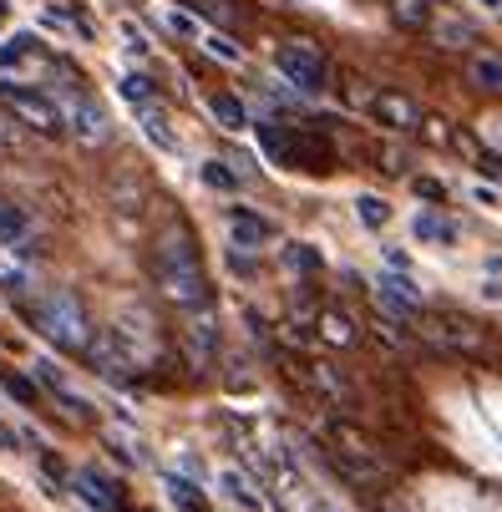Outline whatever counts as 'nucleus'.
<instances>
[{
	"label": "nucleus",
	"mask_w": 502,
	"mask_h": 512,
	"mask_svg": "<svg viewBox=\"0 0 502 512\" xmlns=\"http://www.w3.org/2000/svg\"><path fill=\"white\" fill-rule=\"evenodd\" d=\"M153 284H158V295L193 315V310H213V279L203 269V254L193 244V234L183 224H168L153 244Z\"/></svg>",
	"instance_id": "f257e3e1"
},
{
	"label": "nucleus",
	"mask_w": 502,
	"mask_h": 512,
	"mask_svg": "<svg viewBox=\"0 0 502 512\" xmlns=\"http://www.w3.org/2000/svg\"><path fill=\"white\" fill-rule=\"evenodd\" d=\"M21 310H26V320L36 325V335H46L56 350H66V355H82L87 345H92V315H87V305L77 300V289H66V284H51V289H41V295H31V300H21Z\"/></svg>",
	"instance_id": "f03ea898"
},
{
	"label": "nucleus",
	"mask_w": 502,
	"mask_h": 512,
	"mask_svg": "<svg viewBox=\"0 0 502 512\" xmlns=\"http://www.w3.org/2000/svg\"><path fill=\"white\" fill-rule=\"evenodd\" d=\"M325 457H330V467H335L345 482H355V487H376V482H386V462H381V452L371 447V436H366V431H355L350 421H330V447H325Z\"/></svg>",
	"instance_id": "7ed1b4c3"
},
{
	"label": "nucleus",
	"mask_w": 502,
	"mask_h": 512,
	"mask_svg": "<svg viewBox=\"0 0 502 512\" xmlns=\"http://www.w3.org/2000/svg\"><path fill=\"white\" fill-rule=\"evenodd\" d=\"M259 142L264 153L279 163V168H305V173H325L335 163V148L310 132V127H259Z\"/></svg>",
	"instance_id": "20e7f679"
},
{
	"label": "nucleus",
	"mask_w": 502,
	"mask_h": 512,
	"mask_svg": "<svg viewBox=\"0 0 502 512\" xmlns=\"http://www.w3.org/2000/svg\"><path fill=\"white\" fill-rule=\"evenodd\" d=\"M274 66H279V77L290 82L295 92H305V97H315V92L330 87V61H325V51L310 46V41H279Z\"/></svg>",
	"instance_id": "39448f33"
},
{
	"label": "nucleus",
	"mask_w": 502,
	"mask_h": 512,
	"mask_svg": "<svg viewBox=\"0 0 502 512\" xmlns=\"http://www.w3.org/2000/svg\"><path fill=\"white\" fill-rule=\"evenodd\" d=\"M0 107H6V112H11L16 122H26L31 132H41V137H61V132H66L56 97H46V92H36V87H16V82H0Z\"/></svg>",
	"instance_id": "423d86ee"
},
{
	"label": "nucleus",
	"mask_w": 502,
	"mask_h": 512,
	"mask_svg": "<svg viewBox=\"0 0 502 512\" xmlns=\"http://www.w3.org/2000/svg\"><path fill=\"white\" fill-rule=\"evenodd\" d=\"M36 269H41V254H36V244L26 234L21 239H0V295L26 300L36 289Z\"/></svg>",
	"instance_id": "0eeeda50"
},
{
	"label": "nucleus",
	"mask_w": 502,
	"mask_h": 512,
	"mask_svg": "<svg viewBox=\"0 0 502 512\" xmlns=\"http://www.w3.org/2000/svg\"><path fill=\"white\" fill-rule=\"evenodd\" d=\"M56 107H61V122H66V132L77 137V142H87V148L107 142V132H112V127H107V112H102L92 97H82V92H77V97H66V102H56Z\"/></svg>",
	"instance_id": "6e6552de"
},
{
	"label": "nucleus",
	"mask_w": 502,
	"mask_h": 512,
	"mask_svg": "<svg viewBox=\"0 0 502 512\" xmlns=\"http://www.w3.org/2000/svg\"><path fill=\"white\" fill-rule=\"evenodd\" d=\"M82 355L92 360V371H97L102 381H117V386H122V381H132V350L117 340V330H97V335H92V345H87Z\"/></svg>",
	"instance_id": "1a4fd4ad"
},
{
	"label": "nucleus",
	"mask_w": 502,
	"mask_h": 512,
	"mask_svg": "<svg viewBox=\"0 0 502 512\" xmlns=\"http://www.w3.org/2000/svg\"><path fill=\"white\" fill-rule=\"evenodd\" d=\"M416 335L432 340V345H442V350H477V345H482L477 325L462 320V315H426V320H416Z\"/></svg>",
	"instance_id": "9d476101"
},
{
	"label": "nucleus",
	"mask_w": 502,
	"mask_h": 512,
	"mask_svg": "<svg viewBox=\"0 0 502 512\" xmlns=\"http://www.w3.org/2000/svg\"><path fill=\"white\" fill-rule=\"evenodd\" d=\"M376 305L396 320V325H406V320H416V305H421V289L396 269V274H381L376 279Z\"/></svg>",
	"instance_id": "9b49d317"
},
{
	"label": "nucleus",
	"mask_w": 502,
	"mask_h": 512,
	"mask_svg": "<svg viewBox=\"0 0 502 512\" xmlns=\"http://www.w3.org/2000/svg\"><path fill=\"white\" fill-rule=\"evenodd\" d=\"M183 345H188V360L198 365V371H208V360L219 355V320H213V310H193L188 315Z\"/></svg>",
	"instance_id": "f8f14e48"
},
{
	"label": "nucleus",
	"mask_w": 502,
	"mask_h": 512,
	"mask_svg": "<svg viewBox=\"0 0 502 512\" xmlns=\"http://www.w3.org/2000/svg\"><path fill=\"white\" fill-rule=\"evenodd\" d=\"M371 112H376V122L391 127V132H416V127H421V107H416L411 97H401V92H381V97L371 102Z\"/></svg>",
	"instance_id": "ddd939ff"
},
{
	"label": "nucleus",
	"mask_w": 502,
	"mask_h": 512,
	"mask_svg": "<svg viewBox=\"0 0 502 512\" xmlns=\"http://www.w3.org/2000/svg\"><path fill=\"white\" fill-rule=\"evenodd\" d=\"M36 386H41L46 396H56V401H61V411H66L71 421H92V411H87V401H82L77 391H71V386L61 381V371H56V365H46V360H36Z\"/></svg>",
	"instance_id": "4468645a"
},
{
	"label": "nucleus",
	"mask_w": 502,
	"mask_h": 512,
	"mask_svg": "<svg viewBox=\"0 0 502 512\" xmlns=\"http://www.w3.org/2000/svg\"><path fill=\"white\" fill-rule=\"evenodd\" d=\"M229 234L249 254H259L264 244H274V224H269V218H259V213H249V208H234L229 213Z\"/></svg>",
	"instance_id": "2eb2a0df"
},
{
	"label": "nucleus",
	"mask_w": 502,
	"mask_h": 512,
	"mask_svg": "<svg viewBox=\"0 0 502 512\" xmlns=\"http://www.w3.org/2000/svg\"><path fill=\"white\" fill-rule=\"evenodd\" d=\"M71 482H77V492H82L97 512H122V487H117L112 477H102L97 467H82Z\"/></svg>",
	"instance_id": "dca6fc26"
},
{
	"label": "nucleus",
	"mask_w": 502,
	"mask_h": 512,
	"mask_svg": "<svg viewBox=\"0 0 502 512\" xmlns=\"http://www.w3.org/2000/svg\"><path fill=\"white\" fill-rule=\"evenodd\" d=\"M137 122H142V132H148L163 153L178 148V137H173V127H168V112H163L158 102H142V107H137Z\"/></svg>",
	"instance_id": "f3484780"
},
{
	"label": "nucleus",
	"mask_w": 502,
	"mask_h": 512,
	"mask_svg": "<svg viewBox=\"0 0 502 512\" xmlns=\"http://www.w3.org/2000/svg\"><path fill=\"white\" fill-rule=\"evenodd\" d=\"M411 234H416L421 244H452V239H457V224H452L447 213H432V208H426V213H416Z\"/></svg>",
	"instance_id": "a211bd4d"
},
{
	"label": "nucleus",
	"mask_w": 502,
	"mask_h": 512,
	"mask_svg": "<svg viewBox=\"0 0 502 512\" xmlns=\"http://www.w3.org/2000/svg\"><path fill=\"white\" fill-rule=\"evenodd\" d=\"M310 381H315V386H320V391H325L330 401H340V406H355V391H350V381H345V376L335 371V365L315 360V365H310Z\"/></svg>",
	"instance_id": "6ab92c4d"
},
{
	"label": "nucleus",
	"mask_w": 502,
	"mask_h": 512,
	"mask_svg": "<svg viewBox=\"0 0 502 512\" xmlns=\"http://www.w3.org/2000/svg\"><path fill=\"white\" fill-rule=\"evenodd\" d=\"M208 112L219 117V127H229V132H244L249 127V112H244V102L234 92H213L208 97Z\"/></svg>",
	"instance_id": "aec40b11"
},
{
	"label": "nucleus",
	"mask_w": 502,
	"mask_h": 512,
	"mask_svg": "<svg viewBox=\"0 0 502 512\" xmlns=\"http://www.w3.org/2000/svg\"><path fill=\"white\" fill-rule=\"evenodd\" d=\"M467 77H472V87H482V92H502V61H497V56H472V61H467Z\"/></svg>",
	"instance_id": "412c9836"
},
{
	"label": "nucleus",
	"mask_w": 502,
	"mask_h": 512,
	"mask_svg": "<svg viewBox=\"0 0 502 512\" xmlns=\"http://www.w3.org/2000/svg\"><path fill=\"white\" fill-rule=\"evenodd\" d=\"M320 340H330V345H350V340H355L350 315H345V310H320Z\"/></svg>",
	"instance_id": "4be33fe9"
},
{
	"label": "nucleus",
	"mask_w": 502,
	"mask_h": 512,
	"mask_svg": "<svg viewBox=\"0 0 502 512\" xmlns=\"http://www.w3.org/2000/svg\"><path fill=\"white\" fill-rule=\"evenodd\" d=\"M355 213H361L366 229H386V224H391V208H386L376 193H361V198H355Z\"/></svg>",
	"instance_id": "5701e85b"
},
{
	"label": "nucleus",
	"mask_w": 502,
	"mask_h": 512,
	"mask_svg": "<svg viewBox=\"0 0 502 512\" xmlns=\"http://www.w3.org/2000/svg\"><path fill=\"white\" fill-rule=\"evenodd\" d=\"M391 11L401 26H426L432 21V0H391Z\"/></svg>",
	"instance_id": "b1692460"
},
{
	"label": "nucleus",
	"mask_w": 502,
	"mask_h": 512,
	"mask_svg": "<svg viewBox=\"0 0 502 512\" xmlns=\"http://www.w3.org/2000/svg\"><path fill=\"white\" fill-rule=\"evenodd\" d=\"M0 381H6V391H11L21 406H41V386H36V381H26V376H16V371H0Z\"/></svg>",
	"instance_id": "393cba45"
},
{
	"label": "nucleus",
	"mask_w": 502,
	"mask_h": 512,
	"mask_svg": "<svg viewBox=\"0 0 502 512\" xmlns=\"http://www.w3.org/2000/svg\"><path fill=\"white\" fill-rule=\"evenodd\" d=\"M284 264L305 269V274H320V254H315L310 244H290V249H284Z\"/></svg>",
	"instance_id": "a878e982"
},
{
	"label": "nucleus",
	"mask_w": 502,
	"mask_h": 512,
	"mask_svg": "<svg viewBox=\"0 0 502 512\" xmlns=\"http://www.w3.org/2000/svg\"><path fill=\"white\" fill-rule=\"evenodd\" d=\"M437 41H442V46H467V41H472V26L442 16V21H437Z\"/></svg>",
	"instance_id": "bb28decb"
},
{
	"label": "nucleus",
	"mask_w": 502,
	"mask_h": 512,
	"mask_svg": "<svg viewBox=\"0 0 502 512\" xmlns=\"http://www.w3.org/2000/svg\"><path fill=\"white\" fill-rule=\"evenodd\" d=\"M203 183H208V188H239V173L213 158V163H203Z\"/></svg>",
	"instance_id": "cd10ccee"
},
{
	"label": "nucleus",
	"mask_w": 502,
	"mask_h": 512,
	"mask_svg": "<svg viewBox=\"0 0 502 512\" xmlns=\"http://www.w3.org/2000/svg\"><path fill=\"white\" fill-rule=\"evenodd\" d=\"M122 97H127L132 107L153 102V87H148V77H137V71H132V77H122Z\"/></svg>",
	"instance_id": "c85d7f7f"
},
{
	"label": "nucleus",
	"mask_w": 502,
	"mask_h": 512,
	"mask_svg": "<svg viewBox=\"0 0 502 512\" xmlns=\"http://www.w3.org/2000/svg\"><path fill=\"white\" fill-rule=\"evenodd\" d=\"M224 487H229V497H234V502H244V507H259V492H249V482H244L239 472H224Z\"/></svg>",
	"instance_id": "c756f323"
},
{
	"label": "nucleus",
	"mask_w": 502,
	"mask_h": 512,
	"mask_svg": "<svg viewBox=\"0 0 502 512\" xmlns=\"http://www.w3.org/2000/svg\"><path fill=\"white\" fill-rule=\"evenodd\" d=\"M203 46H208V51H213V56H224V61H239V46H229V41H224V36H208V41H203Z\"/></svg>",
	"instance_id": "7c9ffc66"
},
{
	"label": "nucleus",
	"mask_w": 502,
	"mask_h": 512,
	"mask_svg": "<svg viewBox=\"0 0 502 512\" xmlns=\"http://www.w3.org/2000/svg\"><path fill=\"white\" fill-rule=\"evenodd\" d=\"M416 193H421V198H432V203H442V198H447V188H442L437 178H416Z\"/></svg>",
	"instance_id": "2f4dec72"
},
{
	"label": "nucleus",
	"mask_w": 502,
	"mask_h": 512,
	"mask_svg": "<svg viewBox=\"0 0 502 512\" xmlns=\"http://www.w3.org/2000/svg\"><path fill=\"white\" fill-rule=\"evenodd\" d=\"M0 447H6V452H16V447H21V436H16L11 426H0Z\"/></svg>",
	"instance_id": "473e14b6"
},
{
	"label": "nucleus",
	"mask_w": 502,
	"mask_h": 512,
	"mask_svg": "<svg viewBox=\"0 0 502 512\" xmlns=\"http://www.w3.org/2000/svg\"><path fill=\"white\" fill-rule=\"evenodd\" d=\"M168 21H173V31H183V36H193V31H198V26H193V21H188V16H178V11H173V16H168Z\"/></svg>",
	"instance_id": "72a5a7b5"
},
{
	"label": "nucleus",
	"mask_w": 502,
	"mask_h": 512,
	"mask_svg": "<svg viewBox=\"0 0 502 512\" xmlns=\"http://www.w3.org/2000/svg\"><path fill=\"white\" fill-rule=\"evenodd\" d=\"M6 142H11V122H6V117H0V148H6Z\"/></svg>",
	"instance_id": "f704fd0d"
},
{
	"label": "nucleus",
	"mask_w": 502,
	"mask_h": 512,
	"mask_svg": "<svg viewBox=\"0 0 502 512\" xmlns=\"http://www.w3.org/2000/svg\"><path fill=\"white\" fill-rule=\"evenodd\" d=\"M0 208H11V203H6V198H0Z\"/></svg>",
	"instance_id": "c9c22d12"
},
{
	"label": "nucleus",
	"mask_w": 502,
	"mask_h": 512,
	"mask_svg": "<svg viewBox=\"0 0 502 512\" xmlns=\"http://www.w3.org/2000/svg\"><path fill=\"white\" fill-rule=\"evenodd\" d=\"M0 6H6V0H0Z\"/></svg>",
	"instance_id": "e433bc0d"
}]
</instances>
